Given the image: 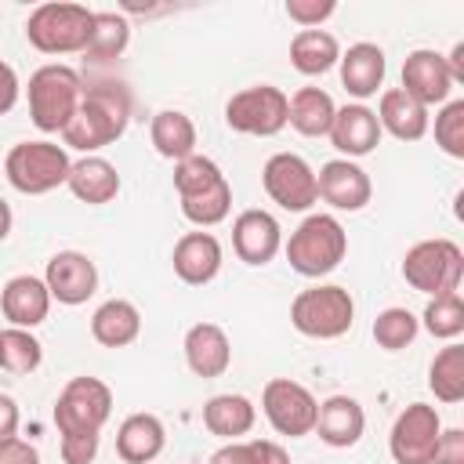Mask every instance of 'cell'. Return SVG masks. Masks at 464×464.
Wrapping results in <instances>:
<instances>
[{"label":"cell","mask_w":464,"mask_h":464,"mask_svg":"<svg viewBox=\"0 0 464 464\" xmlns=\"http://www.w3.org/2000/svg\"><path fill=\"white\" fill-rule=\"evenodd\" d=\"M127 123H130V91L123 83H91L83 87L72 123L62 130V145L83 156H98V149L123 138Z\"/></svg>","instance_id":"6da1fadb"},{"label":"cell","mask_w":464,"mask_h":464,"mask_svg":"<svg viewBox=\"0 0 464 464\" xmlns=\"http://www.w3.org/2000/svg\"><path fill=\"white\" fill-rule=\"evenodd\" d=\"M25 98H29V120L36 123V130H44V134H62V130L72 123L76 109H80L83 76H80L72 65L47 62V65H40V69L29 76Z\"/></svg>","instance_id":"7a4b0ae2"},{"label":"cell","mask_w":464,"mask_h":464,"mask_svg":"<svg viewBox=\"0 0 464 464\" xmlns=\"http://www.w3.org/2000/svg\"><path fill=\"white\" fill-rule=\"evenodd\" d=\"M290 268L304 279L330 276L348 254V232L334 214H308L283 243Z\"/></svg>","instance_id":"3957f363"},{"label":"cell","mask_w":464,"mask_h":464,"mask_svg":"<svg viewBox=\"0 0 464 464\" xmlns=\"http://www.w3.org/2000/svg\"><path fill=\"white\" fill-rule=\"evenodd\" d=\"M91 25H94V11L87 4L51 0L29 11L25 40L40 54H76V51H87Z\"/></svg>","instance_id":"277c9868"},{"label":"cell","mask_w":464,"mask_h":464,"mask_svg":"<svg viewBox=\"0 0 464 464\" xmlns=\"http://www.w3.org/2000/svg\"><path fill=\"white\" fill-rule=\"evenodd\" d=\"M112 417V388L102 377L80 373L65 381L54 399V424L62 442L65 439H102L105 420Z\"/></svg>","instance_id":"5b68a950"},{"label":"cell","mask_w":464,"mask_h":464,"mask_svg":"<svg viewBox=\"0 0 464 464\" xmlns=\"http://www.w3.org/2000/svg\"><path fill=\"white\" fill-rule=\"evenodd\" d=\"M290 323L301 337L337 341L355 323V301L341 283H315L290 301Z\"/></svg>","instance_id":"8992f818"},{"label":"cell","mask_w":464,"mask_h":464,"mask_svg":"<svg viewBox=\"0 0 464 464\" xmlns=\"http://www.w3.org/2000/svg\"><path fill=\"white\" fill-rule=\"evenodd\" d=\"M69 149L51 141V138H36V141H18L11 145L7 160H4V174L11 181L14 192L22 196H47L58 185L69 181Z\"/></svg>","instance_id":"52a82bcc"},{"label":"cell","mask_w":464,"mask_h":464,"mask_svg":"<svg viewBox=\"0 0 464 464\" xmlns=\"http://www.w3.org/2000/svg\"><path fill=\"white\" fill-rule=\"evenodd\" d=\"M402 279L428 294V297H439V294H450V290H460V279H464V250L453 243V239H420L413 243L406 254H402Z\"/></svg>","instance_id":"ba28073f"},{"label":"cell","mask_w":464,"mask_h":464,"mask_svg":"<svg viewBox=\"0 0 464 464\" xmlns=\"http://www.w3.org/2000/svg\"><path fill=\"white\" fill-rule=\"evenodd\" d=\"M261 413H265V420L272 424L276 435L301 439V435H312L319 402H315V395H312L301 381L272 377V381L261 388Z\"/></svg>","instance_id":"9c48e42d"},{"label":"cell","mask_w":464,"mask_h":464,"mask_svg":"<svg viewBox=\"0 0 464 464\" xmlns=\"http://www.w3.org/2000/svg\"><path fill=\"white\" fill-rule=\"evenodd\" d=\"M225 123L239 134L254 138H272L286 127V94L272 83H254L243 87L228 98L225 105Z\"/></svg>","instance_id":"30bf717a"},{"label":"cell","mask_w":464,"mask_h":464,"mask_svg":"<svg viewBox=\"0 0 464 464\" xmlns=\"http://www.w3.org/2000/svg\"><path fill=\"white\" fill-rule=\"evenodd\" d=\"M261 185L268 192V199L283 210H294V214H304L319 203V192H315V170L304 156L297 152H276L265 160L261 167Z\"/></svg>","instance_id":"8fae6325"},{"label":"cell","mask_w":464,"mask_h":464,"mask_svg":"<svg viewBox=\"0 0 464 464\" xmlns=\"http://www.w3.org/2000/svg\"><path fill=\"white\" fill-rule=\"evenodd\" d=\"M439 435H442L439 410L428 406V402H410L395 417V424L388 431L392 460L395 464H431L435 446H439Z\"/></svg>","instance_id":"7c38bea8"},{"label":"cell","mask_w":464,"mask_h":464,"mask_svg":"<svg viewBox=\"0 0 464 464\" xmlns=\"http://www.w3.org/2000/svg\"><path fill=\"white\" fill-rule=\"evenodd\" d=\"M44 283H47L51 301L76 308V304H87L94 297L98 268L83 250H58L44 268Z\"/></svg>","instance_id":"4fadbf2b"},{"label":"cell","mask_w":464,"mask_h":464,"mask_svg":"<svg viewBox=\"0 0 464 464\" xmlns=\"http://www.w3.org/2000/svg\"><path fill=\"white\" fill-rule=\"evenodd\" d=\"M315 192H319V199H323L326 207L355 214V210H362V207L370 203L373 181H370V174H366L355 160H341V156H337V160H326V163L319 167V174H315Z\"/></svg>","instance_id":"5bb4252c"},{"label":"cell","mask_w":464,"mask_h":464,"mask_svg":"<svg viewBox=\"0 0 464 464\" xmlns=\"http://www.w3.org/2000/svg\"><path fill=\"white\" fill-rule=\"evenodd\" d=\"M453 87H457V83H453V76H450V69H446V58H442L439 51L417 47V51L406 54V62H402V91H406L413 102H420L424 109L446 105L450 94H453Z\"/></svg>","instance_id":"9a60e30c"},{"label":"cell","mask_w":464,"mask_h":464,"mask_svg":"<svg viewBox=\"0 0 464 464\" xmlns=\"http://www.w3.org/2000/svg\"><path fill=\"white\" fill-rule=\"evenodd\" d=\"M232 250H236V257L243 265H254V268L268 265L283 250V228H279L276 214L257 210V207L236 214V221H232Z\"/></svg>","instance_id":"2e32d148"},{"label":"cell","mask_w":464,"mask_h":464,"mask_svg":"<svg viewBox=\"0 0 464 464\" xmlns=\"http://www.w3.org/2000/svg\"><path fill=\"white\" fill-rule=\"evenodd\" d=\"M170 261H174V276H178L181 283H188V286H207V283L218 279L221 261H225V250H221V243H218L214 232H203V228H199V232H185V236L174 243Z\"/></svg>","instance_id":"e0dca14e"},{"label":"cell","mask_w":464,"mask_h":464,"mask_svg":"<svg viewBox=\"0 0 464 464\" xmlns=\"http://www.w3.org/2000/svg\"><path fill=\"white\" fill-rule=\"evenodd\" d=\"M381 134L384 130H381L373 109L352 102V105H341L334 112V123H330V134L326 138L334 141V149L341 152V160H359V156H370L381 145Z\"/></svg>","instance_id":"ac0fdd59"},{"label":"cell","mask_w":464,"mask_h":464,"mask_svg":"<svg viewBox=\"0 0 464 464\" xmlns=\"http://www.w3.org/2000/svg\"><path fill=\"white\" fill-rule=\"evenodd\" d=\"M337 72H341V87L362 105L366 98H373V94L384 87L388 62H384V51H381L377 44L359 40V44H352L348 51H341Z\"/></svg>","instance_id":"d6986e66"},{"label":"cell","mask_w":464,"mask_h":464,"mask_svg":"<svg viewBox=\"0 0 464 464\" xmlns=\"http://www.w3.org/2000/svg\"><path fill=\"white\" fill-rule=\"evenodd\" d=\"M0 312L11 326H22V330H33L47 319L51 312V294H47V283L44 276H11L0 290Z\"/></svg>","instance_id":"ffe728a7"},{"label":"cell","mask_w":464,"mask_h":464,"mask_svg":"<svg viewBox=\"0 0 464 464\" xmlns=\"http://www.w3.org/2000/svg\"><path fill=\"white\" fill-rule=\"evenodd\" d=\"M312 431L330 450H348L366 431V410L352 395H330V399L319 402V413H315V428Z\"/></svg>","instance_id":"44dd1931"},{"label":"cell","mask_w":464,"mask_h":464,"mask_svg":"<svg viewBox=\"0 0 464 464\" xmlns=\"http://www.w3.org/2000/svg\"><path fill=\"white\" fill-rule=\"evenodd\" d=\"M185 362L196 377L210 381L232 366V341L218 323H192L185 330Z\"/></svg>","instance_id":"7402d4cb"},{"label":"cell","mask_w":464,"mask_h":464,"mask_svg":"<svg viewBox=\"0 0 464 464\" xmlns=\"http://www.w3.org/2000/svg\"><path fill=\"white\" fill-rule=\"evenodd\" d=\"M377 123L381 130H388L395 141H420L431 127V116L420 102H413L402 87H388L381 91V102H377Z\"/></svg>","instance_id":"603a6c76"},{"label":"cell","mask_w":464,"mask_h":464,"mask_svg":"<svg viewBox=\"0 0 464 464\" xmlns=\"http://www.w3.org/2000/svg\"><path fill=\"white\" fill-rule=\"evenodd\" d=\"M167 446V428L156 413H130L116 428V453L123 464H152Z\"/></svg>","instance_id":"cb8c5ba5"},{"label":"cell","mask_w":464,"mask_h":464,"mask_svg":"<svg viewBox=\"0 0 464 464\" xmlns=\"http://www.w3.org/2000/svg\"><path fill=\"white\" fill-rule=\"evenodd\" d=\"M69 192L87 203V207H102V203H112L120 196V170L105 160V156H80L72 160L69 167Z\"/></svg>","instance_id":"d4e9b609"},{"label":"cell","mask_w":464,"mask_h":464,"mask_svg":"<svg viewBox=\"0 0 464 464\" xmlns=\"http://www.w3.org/2000/svg\"><path fill=\"white\" fill-rule=\"evenodd\" d=\"M141 334V312L127 297H109L91 315V337L102 348H127Z\"/></svg>","instance_id":"484cf974"},{"label":"cell","mask_w":464,"mask_h":464,"mask_svg":"<svg viewBox=\"0 0 464 464\" xmlns=\"http://www.w3.org/2000/svg\"><path fill=\"white\" fill-rule=\"evenodd\" d=\"M254 420H257V406L239 392H221V395L207 399V406H203V428L225 442L250 435Z\"/></svg>","instance_id":"4316f807"},{"label":"cell","mask_w":464,"mask_h":464,"mask_svg":"<svg viewBox=\"0 0 464 464\" xmlns=\"http://www.w3.org/2000/svg\"><path fill=\"white\" fill-rule=\"evenodd\" d=\"M334 112H337V105H334L330 91H323V87H297L286 98V123L304 138H326Z\"/></svg>","instance_id":"83f0119b"},{"label":"cell","mask_w":464,"mask_h":464,"mask_svg":"<svg viewBox=\"0 0 464 464\" xmlns=\"http://www.w3.org/2000/svg\"><path fill=\"white\" fill-rule=\"evenodd\" d=\"M341 44L330 29H297L290 40V65L301 76H323L337 65Z\"/></svg>","instance_id":"f1b7e54d"},{"label":"cell","mask_w":464,"mask_h":464,"mask_svg":"<svg viewBox=\"0 0 464 464\" xmlns=\"http://www.w3.org/2000/svg\"><path fill=\"white\" fill-rule=\"evenodd\" d=\"M149 138H152V149L174 163L196 152V123L181 109H160L149 123Z\"/></svg>","instance_id":"f546056e"},{"label":"cell","mask_w":464,"mask_h":464,"mask_svg":"<svg viewBox=\"0 0 464 464\" xmlns=\"http://www.w3.org/2000/svg\"><path fill=\"white\" fill-rule=\"evenodd\" d=\"M428 388L446 406L464 399V344L446 341V348L435 352V359L428 366Z\"/></svg>","instance_id":"4dcf8cb0"},{"label":"cell","mask_w":464,"mask_h":464,"mask_svg":"<svg viewBox=\"0 0 464 464\" xmlns=\"http://www.w3.org/2000/svg\"><path fill=\"white\" fill-rule=\"evenodd\" d=\"M127 44H130V22L120 11H94V25L83 54H91L94 62H112L127 51Z\"/></svg>","instance_id":"1f68e13d"},{"label":"cell","mask_w":464,"mask_h":464,"mask_svg":"<svg viewBox=\"0 0 464 464\" xmlns=\"http://www.w3.org/2000/svg\"><path fill=\"white\" fill-rule=\"evenodd\" d=\"M435 341H457L464 334V297L460 290H450V294H439V297H428L420 319H417Z\"/></svg>","instance_id":"d6a6232c"},{"label":"cell","mask_w":464,"mask_h":464,"mask_svg":"<svg viewBox=\"0 0 464 464\" xmlns=\"http://www.w3.org/2000/svg\"><path fill=\"white\" fill-rule=\"evenodd\" d=\"M40 362H44V344L33 337V330H22V326L0 330V370L25 377L40 370Z\"/></svg>","instance_id":"836d02e7"},{"label":"cell","mask_w":464,"mask_h":464,"mask_svg":"<svg viewBox=\"0 0 464 464\" xmlns=\"http://www.w3.org/2000/svg\"><path fill=\"white\" fill-rule=\"evenodd\" d=\"M181 214H185V221H192L196 228H214V225H221L228 214H232V185H228V178L221 181V185H214L210 192H199V196H185L181 199Z\"/></svg>","instance_id":"e575fe53"},{"label":"cell","mask_w":464,"mask_h":464,"mask_svg":"<svg viewBox=\"0 0 464 464\" xmlns=\"http://www.w3.org/2000/svg\"><path fill=\"white\" fill-rule=\"evenodd\" d=\"M221 181H225L221 167H218L210 156H203V152H192V156H185V160L174 163V192H178V199L210 192V188L221 185Z\"/></svg>","instance_id":"d590c367"},{"label":"cell","mask_w":464,"mask_h":464,"mask_svg":"<svg viewBox=\"0 0 464 464\" xmlns=\"http://www.w3.org/2000/svg\"><path fill=\"white\" fill-rule=\"evenodd\" d=\"M370 334H373V341H377L384 352H402L406 344L417 341L420 323H417V315H413L410 308H384V312H377Z\"/></svg>","instance_id":"8d00e7d4"},{"label":"cell","mask_w":464,"mask_h":464,"mask_svg":"<svg viewBox=\"0 0 464 464\" xmlns=\"http://www.w3.org/2000/svg\"><path fill=\"white\" fill-rule=\"evenodd\" d=\"M435 145L446 156L464 160V98H450L446 105H439V112H435Z\"/></svg>","instance_id":"74e56055"},{"label":"cell","mask_w":464,"mask_h":464,"mask_svg":"<svg viewBox=\"0 0 464 464\" xmlns=\"http://www.w3.org/2000/svg\"><path fill=\"white\" fill-rule=\"evenodd\" d=\"M337 11L334 0H286V18L301 29H323V22Z\"/></svg>","instance_id":"f35d334b"},{"label":"cell","mask_w":464,"mask_h":464,"mask_svg":"<svg viewBox=\"0 0 464 464\" xmlns=\"http://www.w3.org/2000/svg\"><path fill=\"white\" fill-rule=\"evenodd\" d=\"M431 464H464V431L460 428H442Z\"/></svg>","instance_id":"ab89813d"},{"label":"cell","mask_w":464,"mask_h":464,"mask_svg":"<svg viewBox=\"0 0 464 464\" xmlns=\"http://www.w3.org/2000/svg\"><path fill=\"white\" fill-rule=\"evenodd\" d=\"M0 464H40V450L22 435L0 442Z\"/></svg>","instance_id":"60d3db41"},{"label":"cell","mask_w":464,"mask_h":464,"mask_svg":"<svg viewBox=\"0 0 464 464\" xmlns=\"http://www.w3.org/2000/svg\"><path fill=\"white\" fill-rule=\"evenodd\" d=\"M210 464H257L254 450H250V439H236V442H225L221 450L210 453Z\"/></svg>","instance_id":"b9f144b4"},{"label":"cell","mask_w":464,"mask_h":464,"mask_svg":"<svg viewBox=\"0 0 464 464\" xmlns=\"http://www.w3.org/2000/svg\"><path fill=\"white\" fill-rule=\"evenodd\" d=\"M18 98H22L18 72H14L7 62H0V116H7V112L18 105Z\"/></svg>","instance_id":"7bdbcfd3"},{"label":"cell","mask_w":464,"mask_h":464,"mask_svg":"<svg viewBox=\"0 0 464 464\" xmlns=\"http://www.w3.org/2000/svg\"><path fill=\"white\" fill-rule=\"evenodd\" d=\"M250 450H254L257 464H290V453L276 439H250Z\"/></svg>","instance_id":"ee69618b"},{"label":"cell","mask_w":464,"mask_h":464,"mask_svg":"<svg viewBox=\"0 0 464 464\" xmlns=\"http://www.w3.org/2000/svg\"><path fill=\"white\" fill-rule=\"evenodd\" d=\"M18 424H22L18 402L0 392V442H4V439H14V435H18Z\"/></svg>","instance_id":"f6af8a7d"},{"label":"cell","mask_w":464,"mask_h":464,"mask_svg":"<svg viewBox=\"0 0 464 464\" xmlns=\"http://www.w3.org/2000/svg\"><path fill=\"white\" fill-rule=\"evenodd\" d=\"M442 58H446V69H450L453 83H464V44H453V51L442 54Z\"/></svg>","instance_id":"bcb514c9"},{"label":"cell","mask_w":464,"mask_h":464,"mask_svg":"<svg viewBox=\"0 0 464 464\" xmlns=\"http://www.w3.org/2000/svg\"><path fill=\"white\" fill-rule=\"evenodd\" d=\"M11 225H14V214H11V203L0 196V243L11 236Z\"/></svg>","instance_id":"7dc6e473"}]
</instances>
